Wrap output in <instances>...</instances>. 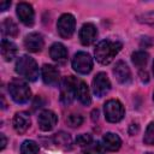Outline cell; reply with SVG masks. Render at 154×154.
I'll list each match as a JSON object with an SVG mask.
<instances>
[{"instance_id":"6da1fadb","label":"cell","mask_w":154,"mask_h":154,"mask_svg":"<svg viewBox=\"0 0 154 154\" xmlns=\"http://www.w3.org/2000/svg\"><path fill=\"white\" fill-rule=\"evenodd\" d=\"M123 45L118 41H111V40H103L101 42H99L95 47L94 54L96 60L102 64V65H107L109 64L114 57L119 53V51L122 49Z\"/></svg>"},{"instance_id":"7a4b0ae2","label":"cell","mask_w":154,"mask_h":154,"mask_svg":"<svg viewBox=\"0 0 154 154\" xmlns=\"http://www.w3.org/2000/svg\"><path fill=\"white\" fill-rule=\"evenodd\" d=\"M16 72L28 81H36L38 77V66L29 55H22L16 61Z\"/></svg>"},{"instance_id":"3957f363","label":"cell","mask_w":154,"mask_h":154,"mask_svg":"<svg viewBox=\"0 0 154 154\" xmlns=\"http://www.w3.org/2000/svg\"><path fill=\"white\" fill-rule=\"evenodd\" d=\"M8 93L17 103H25L30 100L31 90L26 82L20 78H13L8 84Z\"/></svg>"},{"instance_id":"277c9868","label":"cell","mask_w":154,"mask_h":154,"mask_svg":"<svg viewBox=\"0 0 154 154\" xmlns=\"http://www.w3.org/2000/svg\"><path fill=\"white\" fill-rule=\"evenodd\" d=\"M103 112H105L106 119L111 123L120 122L125 114V109H124V106L122 105V102L119 100H114V99L108 100L105 103Z\"/></svg>"},{"instance_id":"5b68a950","label":"cell","mask_w":154,"mask_h":154,"mask_svg":"<svg viewBox=\"0 0 154 154\" xmlns=\"http://www.w3.org/2000/svg\"><path fill=\"white\" fill-rule=\"evenodd\" d=\"M78 81L73 78L72 76L65 77L61 82V88H60V100L64 105H70L75 96H76V88H77Z\"/></svg>"},{"instance_id":"8992f818","label":"cell","mask_w":154,"mask_h":154,"mask_svg":"<svg viewBox=\"0 0 154 154\" xmlns=\"http://www.w3.org/2000/svg\"><path fill=\"white\" fill-rule=\"evenodd\" d=\"M57 28H58L59 35L63 38H70L73 35L75 28H76V19H75V17L71 13H64L58 19Z\"/></svg>"},{"instance_id":"52a82bcc","label":"cell","mask_w":154,"mask_h":154,"mask_svg":"<svg viewBox=\"0 0 154 154\" xmlns=\"http://www.w3.org/2000/svg\"><path fill=\"white\" fill-rule=\"evenodd\" d=\"M72 67L78 73H89L93 69V59L87 52H78L72 59Z\"/></svg>"},{"instance_id":"ba28073f","label":"cell","mask_w":154,"mask_h":154,"mask_svg":"<svg viewBox=\"0 0 154 154\" xmlns=\"http://www.w3.org/2000/svg\"><path fill=\"white\" fill-rule=\"evenodd\" d=\"M111 89V82L105 72H99L93 79V91L96 96L106 95Z\"/></svg>"},{"instance_id":"9c48e42d","label":"cell","mask_w":154,"mask_h":154,"mask_svg":"<svg viewBox=\"0 0 154 154\" xmlns=\"http://www.w3.org/2000/svg\"><path fill=\"white\" fill-rule=\"evenodd\" d=\"M57 122H58L57 114L53 111H49V109L42 111L38 114V118H37L38 126H40V129L42 131H49V130H52L55 126Z\"/></svg>"},{"instance_id":"30bf717a","label":"cell","mask_w":154,"mask_h":154,"mask_svg":"<svg viewBox=\"0 0 154 154\" xmlns=\"http://www.w3.org/2000/svg\"><path fill=\"white\" fill-rule=\"evenodd\" d=\"M96 36H97V30L95 25L91 23H85L79 29V41L84 46L91 45L95 41Z\"/></svg>"},{"instance_id":"8fae6325","label":"cell","mask_w":154,"mask_h":154,"mask_svg":"<svg viewBox=\"0 0 154 154\" xmlns=\"http://www.w3.org/2000/svg\"><path fill=\"white\" fill-rule=\"evenodd\" d=\"M43 37L38 32H30L24 38V47L32 53H37L43 48Z\"/></svg>"},{"instance_id":"7c38bea8","label":"cell","mask_w":154,"mask_h":154,"mask_svg":"<svg viewBox=\"0 0 154 154\" xmlns=\"http://www.w3.org/2000/svg\"><path fill=\"white\" fill-rule=\"evenodd\" d=\"M17 16H18L19 20L22 23H24L25 25H32L34 24L35 13H34L31 5H29L26 2H19L17 5Z\"/></svg>"},{"instance_id":"4fadbf2b","label":"cell","mask_w":154,"mask_h":154,"mask_svg":"<svg viewBox=\"0 0 154 154\" xmlns=\"http://www.w3.org/2000/svg\"><path fill=\"white\" fill-rule=\"evenodd\" d=\"M42 79L46 84L48 85H57L59 83V79H60V73H59V70L51 65V64H45L42 66Z\"/></svg>"},{"instance_id":"5bb4252c","label":"cell","mask_w":154,"mask_h":154,"mask_svg":"<svg viewBox=\"0 0 154 154\" xmlns=\"http://www.w3.org/2000/svg\"><path fill=\"white\" fill-rule=\"evenodd\" d=\"M113 75L116 79L122 84H128L131 82V72L124 61H118L113 69Z\"/></svg>"},{"instance_id":"9a60e30c","label":"cell","mask_w":154,"mask_h":154,"mask_svg":"<svg viewBox=\"0 0 154 154\" xmlns=\"http://www.w3.org/2000/svg\"><path fill=\"white\" fill-rule=\"evenodd\" d=\"M31 125L30 116L26 112H18L13 117V128L17 132L24 134Z\"/></svg>"},{"instance_id":"2e32d148","label":"cell","mask_w":154,"mask_h":154,"mask_svg":"<svg viewBox=\"0 0 154 154\" xmlns=\"http://www.w3.org/2000/svg\"><path fill=\"white\" fill-rule=\"evenodd\" d=\"M49 55L58 64H64L67 60V49L63 43L57 42L52 45L49 49Z\"/></svg>"},{"instance_id":"e0dca14e","label":"cell","mask_w":154,"mask_h":154,"mask_svg":"<svg viewBox=\"0 0 154 154\" xmlns=\"http://www.w3.org/2000/svg\"><path fill=\"white\" fill-rule=\"evenodd\" d=\"M102 143H103V147L107 150L114 152V150H118L120 148L122 140H120V137L118 135H116L113 132H107L102 137Z\"/></svg>"},{"instance_id":"ac0fdd59","label":"cell","mask_w":154,"mask_h":154,"mask_svg":"<svg viewBox=\"0 0 154 154\" xmlns=\"http://www.w3.org/2000/svg\"><path fill=\"white\" fill-rule=\"evenodd\" d=\"M17 54V47L13 42L8 40L1 41V55L6 61H11Z\"/></svg>"},{"instance_id":"d6986e66","label":"cell","mask_w":154,"mask_h":154,"mask_svg":"<svg viewBox=\"0 0 154 154\" xmlns=\"http://www.w3.org/2000/svg\"><path fill=\"white\" fill-rule=\"evenodd\" d=\"M76 96L77 99L83 103V105H90L91 102V96H90V91H89V88L88 85L79 81L78 84H77V88H76Z\"/></svg>"},{"instance_id":"ffe728a7","label":"cell","mask_w":154,"mask_h":154,"mask_svg":"<svg viewBox=\"0 0 154 154\" xmlns=\"http://www.w3.org/2000/svg\"><path fill=\"white\" fill-rule=\"evenodd\" d=\"M53 141H54V144H57L61 149H70L71 144H72L70 135L64 132V131H60V132L55 134L53 136Z\"/></svg>"},{"instance_id":"44dd1931","label":"cell","mask_w":154,"mask_h":154,"mask_svg":"<svg viewBox=\"0 0 154 154\" xmlns=\"http://www.w3.org/2000/svg\"><path fill=\"white\" fill-rule=\"evenodd\" d=\"M1 31L5 36H10V37H14L18 35V28H17V24L10 19V18H6L2 24H1Z\"/></svg>"},{"instance_id":"7402d4cb","label":"cell","mask_w":154,"mask_h":154,"mask_svg":"<svg viewBox=\"0 0 154 154\" xmlns=\"http://www.w3.org/2000/svg\"><path fill=\"white\" fill-rule=\"evenodd\" d=\"M131 60L135 66H137L138 69H142L143 66H146V64L148 61V53L144 51H137V52L132 53Z\"/></svg>"},{"instance_id":"603a6c76","label":"cell","mask_w":154,"mask_h":154,"mask_svg":"<svg viewBox=\"0 0 154 154\" xmlns=\"http://www.w3.org/2000/svg\"><path fill=\"white\" fill-rule=\"evenodd\" d=\"M105 147L100 142H94L91 141L88 146L83 147V154H105Z\"/></svg>"},{"instance_id":"cb8c5ba5","label":"cell","mask_w":154,"mask_h":154,"mask_svg":"<svg viewBox=\"0 0 154 154\" xmlns=\"http://www.w3.org/2000/svg\"><path fill=\"white\" fill-rule=\"evenodd\" d=\"M20 153L22 154H37L38 153V144L35 141L26 140L20 146Z\"/></svg>"},{"instance_id":"d4e9b609","label":"cell","mask_w":154,"mask_h":154,"mask_svg":"<svg viewBox=\"0 0 154 154\" xmlns=\"http://www.w3.org/2000/svg\"><path fill=\"white\" fill-rule=\"evenodd\" d=\"M143 142L148 146H154V122L149 123V125L146 129Z\"/></svg>"},{"instance_id":"484cf974","label":"cell","mask_w":154,"mask_h":154,"mask_svg":"<svg viewBox=\"0 0 154 154\" xmlns=\"http://www.w3.org/2000/svg\"><path fill=\"white\" fill-rule=\"evenodd\" d=\"M66 123L71 128H78L83 123V117L79 116V114H70L66 118Z\"/></svg>"},{"instance_id":"4316f807","label":"cell","mask_w":154,"mask_h":154,"mask_svg":"<svg viewBox=\"0 0 154 154\" xmlns=\"http://www.w3.org/2000/svg\"><path fill=\"white\" fill-rule=\"evenodd\" d=\"M137 20L143 24H148L154 26V12H146L140 16H137Z\"/></svg>"},{"instance_id":"83f0119b","label":"cell","mask_w":154,"mask_h":154,"mask_svg":"<svg viewBox=\"0 0 154 154\" xmlns=\"http://www.w3.org/2000/svg\"><path fill=\"white\" fill-rule=\"evenodd\" d=\"M91 136L89 134H82V135H78L77 138H76V144L81 146V147H85L88 146L90 142H91Z\"/></svg>"},{"instance_id":"f1b7e54d","label":"cell","mask_w":154,"mask_h":154,"mask_svg":"<svg viewBox=\"0 0 154 154\" xmlns=\"http://www.w3.org/2000/svg\"><path fill=\"white\" fill-rule=\"evenodd\" d=\"M10 5H11L10 1H1V2H0V10H1V11H5L7 7H10Z\"/></svg>"},{"instance_id":"f546056e","label":"cell","mask_w":154,"mask_h":154,"mask_svg":"<svg viewBox=\"0 0 154 154\" xmlns=\"http://www.w3.org/2000/svg\"><path fill=\"white\" fill-rule=\"evenodd\" d=\"M0 138H1V149H4L6 147V143H7V140L5 137L4 134H0Z\"/></svg>"},{"instance_id":"4dcf8cb0","label":"cell","mask_w":154,"mask_h":154,"mask_svg":"<svg viewBox=\"0 0 154 154\" xmlns=\"http://www.w3.org/2000/svg\"><path fill=\"white\" fill-rule=\"evenodd\" d=\"M140 76H141V79L143 81V82H148V75H147V72L144 71V72H140Z\"/></svg>"},{"instance_id":"1f68e13d","label":"cell","mask_w":154,"mask_h":154,"mask_svg":"<svg viewBox=\"0 0 154 154\" xmlns=\"http://www.w3.org/2000/svg\"><path fill=\"white\" fill-rule=\"evenodd\" d=\"M153 73H154V63H153Z\"/></svg>"},{"instance_id":"d6a6232c","label":"cell","mask_w":154,"mask_h":154,"mask_svg":"<svg viewBox=\"0 0 154 154\" xmlns=\"http://www.w3.org/2000/svg\"><path fill=\"white\" fill-rule=\"evenodd\" d=\"M146 154H154V153H146Z\"/></svg>"}]
</instances>
